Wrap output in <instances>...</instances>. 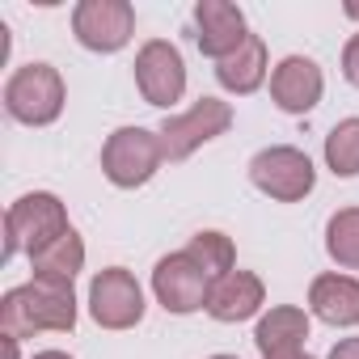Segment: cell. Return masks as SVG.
Instances as JSON below:
<instances>
[{"label":"cell","instance_id":"obj_19","mask_svg":"<svg viewBox=\"0 0 359 359\" xmlns=\"http://www.w3.org/2000/svg\"><path fill=\"white\" fill-rule=\"evenodd\" d=\"M325 254L338 271H359V208H338L325 220Z\"/></svg>","mask_w":359,"mask_h":359},{"label":"cell","instance_id":"obj_23","mask_svg":"<svg viewBox=\"0 0 359 359\" xmlns=\"http://www.w3.org/2000/svg\"><path fill=\"white\" fill-rule=\"evenodd\" d=\"M0 359H22V338L0 330Z\"/></svg>","mask_w":359,"mask_h":359},{"label":"cell","instance_id":"obj_12","mask_svg":"<svg viewBox=\"0 0 359 359\" xmlns=\"http://www.w3.org/2000/svg\"><path fill=\"white\" fill-rule=\"evenodd\" d=\"M245 39L250 22L241 5H233V0H199L195 5V43L208 60H229L233 51H241Z\"/></svg>","mask_w":359,"mask_h":359},{"label":"cell","instance_id":"obj_11","mask_svg":"<svg viewBox=\"0 0 359 359\" xmlns=\"http://www.w3.org/2000/svg\"><path fill=\"white\" fill-rule=\"evenodd\" d=\"M325 97V72L309 55H283L271 68V102L283 114H309Z\"/></svg>","mask_w":359,"mask_h":359},{"label":"cell","instance_id":"obj_2","mask_svg":"<svg viewBox=\"0 0 359 359\" xmlns=\"http://www.w3.org/2000/svg\"><path fill=\"white\" fill-rule=\"evenodd\" d=\"M0 102H5V114L22 127H51L68 106V85H64L55 64L30 60V64L9 72Z\"/></svg>","mask_w":359,"mask_h":359},{"label":"cell","instance_id":"obj_18","mask_svg":"<svg viewBox=\"0 0 359 359\" xmlns=\"http://www.w3.org/2000/svg\"><path fill=\"white\" fill-rule=\"evenodd\" d=\"M187 254L203 266V275H208L212 283L224 279L229 271H237V245H233V237L220 233V229H199V233L187 241Z\"/></svg>","mask_w":359,"mask_h":359},{"label":"cell","instance_id":"obj_20","mask_svg":"<svg viewBox=\"0 0 359 359\" xmlns=\"http://www.w3.org/2000/svg\"><path fill=\"white\" fill-rule=\"evenodd\" d=\"M325 169L334 177H359V114L338 118L325 135Z\"/></svg>","mask_w":359,"mask_h":359},{"label":"cell","instance_id":"obj_15","mask_svg":"<svg viewBox=\"0 0 359 359\" xmlns=\"http://www.w3.org/2000/svg\"><path fill=\"white\" fill-rule=\"evenodd\" d=\"M313 330V313H304L300 304H271L258 325H254V346L258 355H287V351H304Z\"/></svg>","mask_w":359,"mask_h":359},{"label":"cell","instance_id":"obj_26","mask_svg":"<svg viewBox=\"0 0 359 359\" xmlns=\"http://www.w3.org/2000/svg\"><path fill=\"white\" fill-rule=\"evenodd\" d=\"M342 13H346L351 22H359V5H355V0H346V5H342Z\"/></svg>","mask_w":359,"mask_h":359},{"label":"cell","instance_id":"obj_22","mask_svg":"<svg viewBox=\"0 0 359 359\" xmlns=\"http://www.w3.org/2000/svg\"><path fill=\"white\" fill-rule=\"evenodd\" d=\"M325 359H359V334L338 338V342L330 346V355H325Z\"/></svg>","mask_w":359,"mask_h":359},{"label":"cell","instance_id":"obj_4","mask_svg":"<svg viewBox=\"0 0 359 359\" xmlns=\"http://www.w3.org/2000/svg\"><path fill=\"white\" fill-rule=\"evenodd\" d=\"M161 165H165V148L161 135L148 127H114L102 144V177L118 191L148 187Z\"/></svg>","mask_w":359,"mask_h":359},{"label":"cell","instance_id":"obj_17","mask_svg":"<svg viewBox=\"0 0 359 359\" xmlns=\"http://www.w3.org/2000/svg\"><path fill=\"white\" fill-rule=\"evenodd\" d=\"M30 271H34L30 279H64V283H72L85 271V241H81V233L68 229L60 241H51L43 254L30 258Z\"/></svg>","mask_w":359,"mask_h":359},{"label":"cell","instance_id":"obj_1","mask_svg":"<svg viewBox=\"0 0 359 359\" xmlns=\"http://www.w3.org/2000/svg\"><path fill=\"white\" fill-rule=\"evenodd\" d=\"M76 292L64 279H30L5 292L0 300V330L13 338L34 334H72L76 330Z\"/></svg>","mask_w":359,"mask_h":359},{"label":"cell","instance_id":"obj_24","mask_svg":"<svg viewBox=\"0 0 359 359\" xmlns=\"http://www.w3.org/2000/svg\"><path fill=\"white\" fill-rule=\"evenodd\" d=\"M34 359H72V355H68V351H55V346H51V351H39Z\"/></svg>","mask_w":359,"mask_h":359},{"label":"cell","instance_id":"obj_3","mask_svg":"<svg viewBox=\"0 0 359 359\" xmlns=\"http://www.w3.org/2000/svg\"><path fill=\"white\" fill-rule=\"evenodd\" d=\"M68 208L60 195L51 191H30L18 203H9L5 212V250H0V262H13L18 254H43L51 241H60L68 233Z\"/></svg>","mask_w":359,"mask_h":359},{"label":"cell","instance_id":"obj_13","mask_svg":"<svg viewBox=\"0 0 359 359\" xmlns=\"http://www.w3.org/2000/svg\"><path fill=\"white\" fill-rule=\"evenodd\" d=\"M266 283L254 275V271H229L224 279L212 283L208 292V317L220 321V325H241L250 317H262L266 309Z\"/></svg>","mask_w":359,"mask_h":359},{"label":"cell","instance_id":"obj_6","mask_svg":"<svg viewBox=\"0 0 359 359\" xmlns=\"http://www.w3.org/2000/svg\"><path fill=\"white\" fill-rule=\"evenodd\" d=\"M250 182L275 203H300L317 187V169L304 148L296 144H271L250 156Z\"/></svg>","mask_w":359,"mask_h":359},{"label":"cell","instance_id":"obj_14","mask_svg":"<svg viewBox=\"0 0 359 359\" xmlns=\"http://www.w3.org/2000/svg\"><path fill=\"white\" fill-rule=\"evenodd\" d=\"M309 313L334 330L359 325V279L346 271H325L309 283Z\"/></svg>","mask_w":359,"mask_h":359},{"label":"cell","instance_id":"obj_27","mask_svg":"<svg viewBox=\"0 0 359 359\" xmlns=\"http://www.w3.org/2000/svg\"><path fill=\"white\" fill-rule=\"evenodd\" d=\"M208 359H237V355H208Z\"/></svg>","mask_w":359,"mask_h":359},{"label":"cell","instance_id":"obj_5","mask_svg":"<svg viewBox=\"0 0 359 359\" xmlns=\"http://www.w3.org/2000/svg\"><path fill=\"white\" fill-rule=\"evenodd\" d=\"M229 127H233V106H229L224 97H199V102H191L187 110L165 114V123L156 127V135H161L165 161H169V165H182V161H191L203 144L220 140Z\"/></svg>","mask_w":359,"mask_h":359},{"label":"cell","instance_id":"obj_7","mask_svg":"<svg viewBox=\"0 0 359 359\" xmlns=\"http://www.w3.org/2000/svg\"><path fill=\"white\" fill-rule=\"evenodd\" d=\"M131 72H135L140 97L148 106H156V110H173L177 102H182V93H187V60H182V51H177L169 39L140 43Z\"/></svg>","mask_w":359,"mask_h":359},{"label":"cell","instance_id":"obj_9","mask_svg":"<svg viewBox=\"0 0 359 359\" xmlns=\"http://www.w3.org/2000/svg\"><path fill=\"white\" fill-rule=\"evenodd\" d=\"M208 292H212V279L203 275V266L187 250H173V254L156 258V266H152V296H156V304L165 313L191 317V313L208 309Z\"/></svg>","mask_w":359,"mask_h":359},{"label":"cell","instance_id":"obj_25","mask_svg":"<svg viewBox=\"0 0 359 359\" xmlns=\"http://www.w3.org/2000/svg\"><path fill=\"white\" fill-rule=\"evenodd\" d=\"M266 359H313L309 351H287V355H266Z\"/></svg>","mask_w":359,"mask_h":359},{"label":"cell","instance_id":"obj_8","mask_svg":"<svg viewBox=\"0 0 359 359\" xmlns=\"http://www.w3.org/2000/svg\"><path fill=\"white\" fill-rule=\"evenodd\" d=\"M144 287L127 266H106L89 279V317L102 330H135L144 321Z\"/></svg>","mask_w":359,"mask_h":359},{"label":"cell","instance_id":"obj_16","mask_svg":"<svg viewBox=\"0 0 359 359\" xmlns=\"http://www.w3.org/2000/svg\"><path fill=\"white\" fill-rule=\"evenodd\" d=\"M266 76H271V60H266V43H262V34H250V39L241 43V51H233L229 60L216 64V81H220V89H229V93H237V97L258 93V89L266 85Z\"/></svg>","mask_w":359,"mask_h":359},{"label":"cell","instance_id":"obj_21","mask_svg":"<svg viewBox=\"0 0 359 359\" xmlns=\"http://www.w3.org/2000/svg\"><path fill=\"white\" fill-rule=\"evenodd\" d=\"M342 76H346V85L359 89V34H351L342 43Z\"/></svg>","mask_w":359,"mask_h":359},{"label":"cell","instance_id":"obj_10","mask_svg":"<svg viewBox=\"0 0 359 359\" xmlns=\"http://www.w3.org/2000/svg\"><path fill=\"white\" fill-rule=\"evenodd\" d=\"M72 34L85 51L114 55L135 39V5L131 0H81L72 9Z\"/></svg>","mask_w":359,"mask_h":359}]
</instances>
